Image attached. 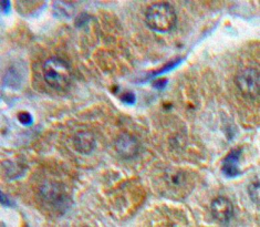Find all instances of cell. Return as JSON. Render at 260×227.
<instances>
[{
    "instance_id": "obj_1",
    "label": "cell",
    "mask_w": 260,
    "mask_h": 227,
    "mask_svg": "<svg viewBox=\"0 0 260 227\" xmlns=\"http://www.w3.org/2000/svg\"><path fill=\"white\" fill-rule=\"evenodd\" d=\"M158 186L164 195L173 199H182L194 188L193 175L182 169L170 168L160 176Z\"/></svg>"
},
{
    "instance_id": "obj_2",
    "label": "cell",
    "mask_w": 260,
    "mask_h": 227,
    "mask_svg": "<svg viewBox=\"0 0 260 227\" xmlns=\"http://www.w3.org/2000/svg\"><path fill=\"white\" fill-rule=\"evenodd\" d=\"M145 20L154 31L169 33L175 27L176 14L169 3H156L146 10Z\"/></svg>"
},
{
    "instance_id": "obj_3",
    "label": "cell",
    "mask_w": 260,
    "mask_h": 227,
    "mask_svg": "<svg viewBox=\"0 0 260 227\" xmlns=\"http://www.w3.org/2000/svg\"><path fill=\"white\" fill-rule=\"evenodd\" d=\"M42 72L45 81L55 90H64L72 78L70 66L58 57L47 59L43 63Z\"/></svg>"
},
{
    "instance_id": "obj_4",
    "label": "cell",
    "mask_w": 260,
    "mask_h": 227,
    "mask_svg": "<svg viewBox=\"0 0 260 227\" xmlns=\"http://www.w3.org/2000/svg\"><path fill=\"white\" fill-rule=\"evenodd\" d=\"M42 202L51 207L54 212L64 213L69 207L70 198L59 184L48 183L43 185L40 192Z\"/></svg>"
},
{
    "instance_id": "obj_5",
    "label": "cell",
    "mask_w": 260,
    "mask_h": 227,
    "mask_svg": "<svg viewBox=\"0 0 260 227\" xmlns=\"http://www.w3.org/2000/svg\"><path fill=\"white\" fill-rule=\"evenodd\" d=\"M236 84L245 98L249 100H257L259 98L260 78L259 73L253 68H246L238 72Z\"/></svg>"
},
{
    "instance_id": "obj_6",
    "label": "cell",
    "mask_w": 260,
    "mask_h": 227,
    "mask_svg": "<svg viewBox=\"0 0 260 227\" xmlns=\"http://www.w3.org/2000/svg\"><path fill=\"white\" fill-rule=\"evenodd\" d=\"M213 218L220 225H226L234 216V206L232 202L226 198H216L210 205Z\"/></svg>"
},
{
    "instance_id": "obj_7",
    "label": "cell",
    "mask_w": 260,
    "mask_h": 227,
    "mask_svg": "<svg viewBox=\"0 0 260 227\" xmlns=\"http://www.w3.org/2000/svg\"><path fill=\"white\" fill-rule=\"evenodd\" d=\"M115 149L117 153L124 158H132L139 153L140 145L138 140L127 133H123L115 141Z\"/></svg>"
},
{
    "instance_id": "obj_8",
    "label": "cell",
    "mask_w": 260,
    "mask_h": 227,
    "mask_svg": "<svg viewBox=\"0 0 260 227\" xmlns=\"http://www.w3.org/2000/svg\"><path fill=\"white\" fill-rule=\"evenodd\" d=\"M241 156V150L235 149L222 159L221 172L226 177H236L241 172L239 171V159Z\"/></svg>"
},
{
    "instance_id": "obj_9",
    "label": "cell",
    "mask_w": 260,
    "mask_h": 227,
    "mask_svg": "<svg viewBox=\"0 0 260 227\" xmlns=\"http://www.w3.org/2000/svg\"><path fill=\"white\" fill-rule=\"evenodd\" d=\"M73 145L81 154H90L95 149V139L90 132H79L73 139Z\"/></svg>"
},
{
    "instance_id": "obj_10",
    "label": "cell",
    "mask_w": 260,
    "mask_h": 227,
    "mask_svg": "<svg viewBox=\"0 0 260 227\" xmlns=\"http://www.w3.org/2000/svg\"><path fill=\"white\" fill-rule=\"evenodd\" d=\"M53 15L57 18L70 19L74 15V6L72 3L55 2L53 5Z\"/></svg>"
},
{
    "instance_id": "obj_11",
    "label": "cell",
    "mask_w": 260,
    "mask_h": 227,
    "mask_svg": "<svg viewBox=\"0 0 260 227\" xmlns=\"http://www.w3.org/2000/svg\"><path fill=\"white\" fill-rule=\"evenodd\" d=\"M249 198L257 206H259V182H253L248 186Z\"/></svg>"
},
{
    "instance_id": "obj_12",
    "label": "cell",
    "mask_w": 260,
    "mask_h": 227,
    "mask_svg": "<svg viewBox=\"0 0 260 227\" xmlns=\"http://www.w3.org/2000/svg\"><path fill=\"white\" fill-rule=\"evenodd\" d=\"M18 120L23 125H29L32 123V116L29 112H20L18 114Z\"/></svg>"
},
{
    "instance_id": "obj_13",
    "label": "cell",
    "mask_w": 260,
    "mask_h": 227,
    "mask_svg": "<svg viewBox=\"0 0 260 227\" xmlns=\"http://www.w3.org/2000/svg\"><path fill=\"white\" fill-rule=\"evenodd\" d=\"M135 100V94L133 92H124V93L121 95V101L126 104H134Z\"/></svg>"
},
{
    "instance_id": "obj_14",
    "label": "cell",
    "mask_w": 260,
    "mask_h": 227,
    "mask_svg": "<svg viewBox=\"0 0 260 227\" xmlns=\"http://www.w3.org/2000/svg\"><path fill=\"white\" fill-rule=\"evenodd\" d=\"M88 19H89V16L86 15V14H81V15H80L78 17L77 22H76L77 27H82V24H84L86 21H88Z\"/></svg>"
},
{
    "instance_id": "obj_15",
    "label": "cell",
    "mask_w": 260,
    "mask_h": 227,
    "mask_svg": "<svg viewBox=\"0 0 260 227\" xmlns=\"http://www.w3.org/2000/svg\"><path fill=\"white\" fill-rule=\"evenodd\" d=\"M0 196H2V203L3 205H6V206H14V204H12V202L9 200V198H7L4 193L0 194Z\"/></svg>"
},
{
    "instance_id": "obj_16",
    "label": "cell",
    "mask_w": 260,
    "mask_h": 227,
    "mask_svg": "<svg viewBox=\"0 0 260 227\" xmlns=\"http://www.w3.org/2000/svg\"><path fill=\"white\" fill-rule=\"evenodd\" d=\"M2 9L4 14H8L9 10H10V2H5L3 0L2 2Z\"/></svg>"
},
{
    "instance_id": "obj_17",
    "label": "cell",
    "mask_w": 260,
    "mask_h": 227,
    "mask_svg": "<svg viewBox=\"0 0 260 227\" xmlns=\"http://www.w3.org/2000/svg\"><path fill=\"white\" fill-rule=\"evenodd\" d=\"M166 83H167V81L166 80H158V81H156V82H154V87H155L156 89H163L165 85H166Z\"/></svg>"
}]
</instances>
